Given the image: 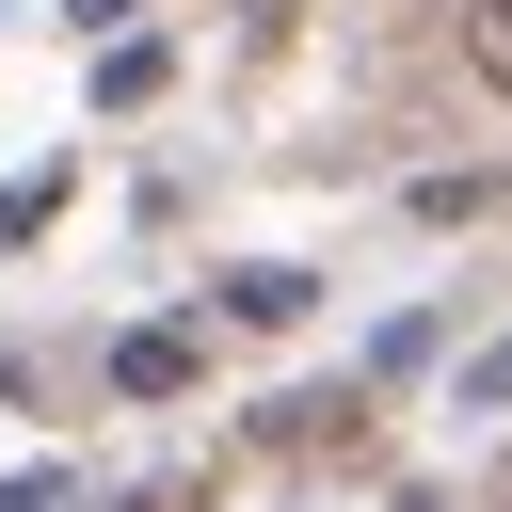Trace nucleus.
I'll use <instances>...</instances> for the list:
<instances>
[{
  "label": "nucleus",
  "mask_w": 512,
  "mask_h": 512,
  "mask_svg": "<svg viewBox=\"0 0 512 512\" xmlns=\"http://www.w3.org/2000/svg\"><path fill=\"white\" fill-rule=\"evenodd\" d=\"M192 368H208V336H192V320H144V336H112V400H176Z\"/></svg>",
  "instance_id": "f257e3e1"
},
{
  "label": "nucleus",
  "mask_w": 512,
  "mask_h": 512,
  "mask_svg": "<svg viewBox=\"0 0 512 512\" xmlns=\"http://www.w3.org/2000/svg\"><path fill=\"white\" fill-rule=\"evenodd\" d=\"M304 304H320V288H304V272H288V256H256V272H240V288H224V320H304Z\"/></svg>",
  "instance_id": "f03ea898"
},
{
  "label": "nucleus",
  "mask_w": 512,
  "mask_h": 512,
  "mask_svg": "<svg viewBox=\"0 0 512 512\" xmlns=\"http://www.w3.org/2000/svg\"><path fill=\"white\" fill-rule=\"evenodd\" d=\"M464 64H480V80H512V0H464Z\"/></svg>",
  "instance_id": "7ed1b4c3"
},
{
  "label": "nucleus",
  "mask_w": 512,
  "mask_h": 512,
  "mask_svg": "<svg viewBox=\"0 0 512 512\" xmlns=\"http://www.w3.org/2000/svg\"><path fill=\"white\" fill-rule=\"evenodd\" d=\"M0 512H80V480H64V464H32V480H0Z\"/></svg>",
  "instance_id": "20e7f679"
},
{
  "label": "nucleus",
  "mask_w": 512,
  "mask_h": 512,
  "mask_svg": "<svg viewBox=\"0 0 512 512\" xmlns=\"http://www.w3.org/2000/svg\"><path fill=\"white\" fill-rule=\"evenodd\" d=\"M64 16H128V0H64Z\"/></svg>",
  "instance_id": "39448f33"
}]
</instances>
